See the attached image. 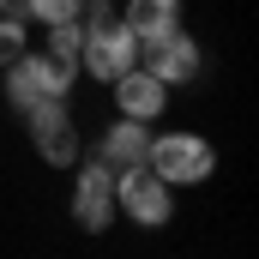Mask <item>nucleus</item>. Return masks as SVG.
Masks as SVG:
<instances>
[{"instance_id":"nucleus-1","label":"nucleus","mask_w":259,"mask_h":259,"mask_svg":"<svg viewBox=\"0 0 259 259\" xmlns=\"http://www.w3.org/2000/svg\"><path fill=\"white\" fill-rule=\"evenodd\" d=\"M211 145L199 139V133H169V139H151V151H145V169L157 175V181H169V187H181V181H205L211 175Z\"/></svg>"},{"instance_id":"nucleus-2","label":"nucleus","mask_w":259,"mask_h":259,"mask_svg":"<svg viewBox=\"0 0 259 259\" xmlns=\"http://www.w3.org/2000/svg\"><path fill=\"white\" fill-rule=\"evenodd\" d=\"M115 211H127L133 223H145V229L169 223V211H175L169 181H157L145 163H139V169H121V175H115Z\"/></svg>"},{"instance_id":"nucleus-3","label":"nucleus","mask_w":259,"mask_h":259,"mask_svg":"<svg viewBox=\"0 0 259 259\" xmlns=\"http://www.w3.org/2000/svg\"><path fill=\"white\" fill-rule=\"evenodd\" d=\"M72 223L91 229V235L115 223V169H109L103 157L78 163V181H72Z\"/></svg>"},{"instance_id":"nucleus-4","label":"nucleus","mask_w":259,"mask_h":259,"mask_svg":"<svg viewBox=\"0 0 259 259\" xmlns=\"http://www.w3.org/2000/svg\"><path fill=\"white\" fill-rule=\"evenodd\" d=\"M139 55H145V72L157 78V84H187L199 72V49H193V36H163V42H139Z\"/></svg>"},{"instance_id":"nucleus-5","label":"nucleus","mask_w":259,"mask_h":259,"mask_svg":"<svg viewBox=\"0 0 259 259\" xmlns=\"http://www.w3.org/2000/svg\"><path fill=\"white\" fill-rule=\"evenodd\" d=\"M163 103H169V84H157L145 66H127V72L115 78V109H121V121H157Z\"/></svg>"},{"instance_id":"nucleus-6","label":"nucleus","mask_w":259,"mask_h":259,"mask_svg":"<svg viewBox=\"0 0 259 259\" xmlns=\"http://www.w3.org/2000/svg\"><path fill=\"white\" fill-rule=\"evenodd\" d=\"M127 36L133 42H163L181 30V0H127Z\"/></svg>"},{"instance_id":"nucleus-7","label":"nucleus","mask_w":259,"mask_h":259,"mask_svg":"<svg viewBox=\"0 0 259 259\" xmlns=\"http://www.w3.org/2000/svg\"><path fill=\"white\" fill-rule=\"evenodd\" d=\"M145 151H151V133H145V121H115V127L103 133V145H97V157L121 175V169H139L145 163Z\"/></svg>"},{"instance_id":"nucleus-8","label":"nucleus","mask_w":259,"mask_h":259,"mask_svg":"<svg viewBox=\"0 0 259 259\" xmlns=\"http://www.w3.org/2000/svg\"><path fill=\"white\" fill-rule=\"evenodd\" d=\"M24 61H30V78H36L42 103H61L66 91H72V72H78L72 61H61V55H24Z\"/></svg>"},{"instance_id":"nucleus-9","label":"nucleus","mask_w":259,"mask_h":259,"mask_svg":"<svg viewBox=\"0 0 259 259\" xmlns=\"http://www.w3.org/2000/svg\"><path fill=\"white\" fill-rule=\"evenodd\" d=\"M36 145H42V157H49L55 169H72V163H78V127H72V121L36 127Z\"/></svg>"},{"instance_id":"nucleus-10","label":"nucleus","mask_w":259,"mask_h":259,"mask_svg":"<svg viewBox=\"0 0 259 259\" xmlns=\"http://www.w3.org/2000/svg\"><path fill=\"white\" fill-rule=\"evenodd\" d=\"M6 97H12V109H18V115L42 103V91H36V78H30V61H24V55H18L12 72H6Z\"/></svg>"},{"instance_id":"nucleus-11","label":"nucleus","mask_w":259,"mask_h":259,"mask_svg":"<svg viewBox=\"0 0 259 259\" xmlns=\"http://www.w3.org/2000/svg\"><path fill=\"white\" fill-rule=\"evenodd\" d=\"M55 36H49V55H61V61H72L78 66V49H84V24L72 18V24H49Z\"/></svg>"},{"instance_id":"nucleus-12","label":"nucleus","mask_w":259,"mask_h":259,"mask_svg":"<svg viewBox=\"0 0 259 259\" xmlns=\"http://www.w3.org/2000/svg\"><path fill=\"white\" fill-rule=\"evenodd\" d=\"M78 6H84V0H30V12H24V18H36V24H72V18H78Z\"/></svg>"},{"instance_id":"nucleus-13","label":"nucleus","mask_w":259,"mask_h":259,"mask_svg":"<svg viewBox=\"0 0 259 259\" xmlns=\"http://www.w3.org/2000/svg\"><path fill=\"white\" fill-rule=\"evenodd\" d=\"M24 55V24L18 18H0V66H12Z\"/></svg>"},{"instance_id":"nucleus-14","label":"nucleus","mask_w":259,"mask_h":259,"mask_svg":"<svg viewBox=\"0 0 259 259\" xmlns=\"http://www.w3.org/2000/svg\"><path fill=\"white\" fill-rule=\"evenodd\" d=\"M24 12H30V0H0V18H18L24 24Z\"/></svg>"}]
</instances>
